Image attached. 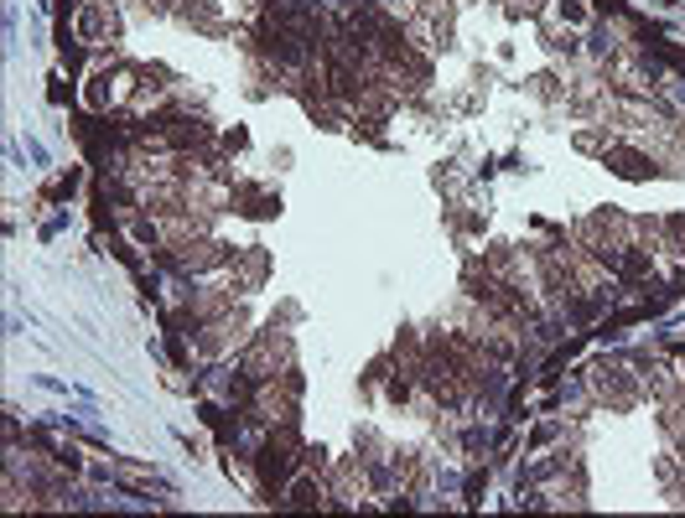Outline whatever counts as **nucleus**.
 Listing matches in <instances>:
<instances>
[{"label": "nucleus", "mask_w": 685, "mask_h": 518, "mask_svg": "<svg viewBox=\"0 0 685 518\" xmlns=\"http://www.w3.org/2000/svg\"><path fill=\"white\" fill-rule=\"evenodd\" d=\"M291 467H296V461H291V451H286V446H275V441H270V446H260V471H265V482H270V487H281L286 477H291Z\"/></svg>", "instance_id": "obj_1"}, {"label": "nucleus", "mask_w": 685, "mask_h": 518, "mask_svg": "<svg viewBox=\"0 0 685 518\" xmlns=\"http://www.w3.org/2000/svg\"><path fill=\"white\" fill-rule=\"evenodd\" d=\"M78 32L94 42V36H104V32H109V16L99 11V5H83V11H78Z\"/></svg>", "instance_id": "obj_2"}, {"label": "nucleus", "mask_w": 685, "mask_h": 518, "mask_svg": "<svg viewBox=\"0 0 685 518\" xmlns=\"http://www.w3.org/2000/svg\"><path fill=\"white\" fill-rule=\"evenodd\" d=\"M291 503H296V508L317 503V487H312V482H296V487H291Z\"/></svg>", "instance_id": "obj_3"}, {"label": "nucleus", "mask_w": 685, "mask_h": 518, "mask_svg": "<svg viewBox=\"0 0 685 518\" xmlns=\"http://www.w3.org/2000/svg\"><path fill=\"white\" fill-rule=\"evenodd\" d=\"M561 21H571V26H581V21H587V11H581V5H561Z\"/></svg>", "instance_id": "obj_4"}]
</instances>
